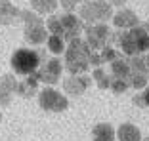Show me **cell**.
<instances>
[{"label":"cell","mask_w":149,"mask_h":141,"mask_svg":"<svg viewBox=\"0 0 149 141\" xmlns=\"http://www.w3.org/2000/svg\"><path fill=\"white\" fill-rule=\"evenodd\" d=\"M90 46L80 38H74L69 42V48L65 50V65H67V70L71 75L79 76V75H84L88 70V65H90Z\"/></svg>","instance_id":"obj_1"},{"label":"cell","mask_w":149,"mask_h":141,"mask_svg":"<svg viewBox=\"0 0 149 141\" xmlns=\"http://www.w3.org/2000/svg\"><path fill=\"white\" fill-rule=\"evenodd\" d=\"M126 55H140L141 52H147L149 50V35L143 31V27H134L130 31H124L120 35L115 36Z\"/></svg>","instance_id":"obj_2"},{"label":"cell","mask_w":149,"mask_h":141,"mask_svg":"<svg viewBox=\"0 0 149 141\" xmlns=\"http://www.w3.org/2000/svg\"><path fill=\"white\" fill-rule=\"evenodd\" d=\"M79 17L88 25H100L113 19V6L105 0H86L79 10Z\"/></svg>","instance_id":"obj_3"},{"label":"cell","mask_w":149,"mask_h":141,"mask_svg":"<svg viewBox=\"0 0 149 141\" xmlns=\"http://www.w3.org/2000/svg\"><path fill=\"white\" fill-rule=\"evenodd\" d=\"M12 69L15 75L33 76L40 69V53L31 48H19L12 55Z\"/></svg>","instance_id":"obj_4"},{"label":"cell","mask_w":149,"mask_h":141,"mask_svg":"<svg viewBox=\"0 0 149 141\" xmlns=\"http://www.w3.org/2000/svg\"><path fill=\"white\" fill-rule=\"evenodd\" d=\"M21 19L25 23V40L29 44H44L48 40V29L44 25L42 15L36 12H21Z\"/></svg>","instance_id":"obj_5"},{"label":"cell","mask_w":149,"mask_h":141,"mask_svg":"<svg viewBox=\"0 0 149 141\" xmlns=\"http://www.w3.org/2000/svg\"><path fill=\"white\" fill-rule=\"evenodd\" d=\"M38 105L44 111H54V113H61L69 107V99L63 93H59L56 88L48 86V88L40 90L38 93Z\"/></svg>","instance_id":"obj_6"},{"label":"cell","mask_w":149,"mask_h":141,"mask_svg":"<svg viewBox=\"0 0 149 141\" xmlns=\"http://www.w3.org/2000/svg\"><path fill=\"white\" fill-rule=\"evenodd\" d=\"M111 38L109 27L105 23H100V25H88L86 29V44L90 46L92 52H97V50H103L107 44V40Z\"/></svg>","instance_id":"obj_7"},{"label":"cell","mask_w":149,"mask_h":141,"mask_svg":"<svg viewBox=\"0 0 149 141\" xmlns=\"http://www.w3.org/2000/svg\"><path fill=\"white\" fill-rule=\"evenodd\" d=\"M61 70H63L61 61L54 57V59H48L44 65H40V69L36 70L35 76L38 78V82H44V84H48V86H52V84H56L59 80Z\"/></svg>","instance_id":"obj_8"},{"label":"cell","mask_w":149,"mask_h":141,"mask_svg":"<svg viewBox=\"0 0 149 141\" xmlns=\"http://www.w3.org/2000/svg\"><path fill=\"white\" fill-rule=\"evenodd\" d=\"M59 19H61V27H63V38L69 40V42L79 38L80 31H82V19L77 17L74 13H63V15H59Z\"/></svg>","instance_id":"obj_9"},{"label":"cell","mask_w":149,"mask_h":141,"mask_svg":"<svg viewBox=\"0 0 149 141\" xmlns=\"http://www.w3.org/2000/svg\"><path fill=\"white\" fill-rule=\"evenodd\" d=\"M88 84H90V76H86V75H79V76L71 75V76H67V78L63 80V92L71 93V95H80V93L88 88Z\"/></svg>","instance_id":"obj_10"},{"label":"cell","mask_w":149,"mask_h":141,"mask_svg":"<svg viewBox=\"0 0 149 141\" xmlns=\"http://www.w3.org/2000/svg\"><path fill=\"white\" fill-rule=\"evenodd\" d=\"M113 23L117 29H123V31H130L134 27H138L140 19L132 10H118L117 13H113Z\"/></svg>","instance_id":"obj_11"},{"label":"cell","mask_w":149,"mask_h":141,"mask_svg":"<svg viewBox=\"0 0 149 141\" xmlns=\"http://www.w3.org/2000/svg\"><path fill=\"white\" fill-rule=\"evenodd\" d=\"M117 130L107 122H100L92 128V141H115Z\"/></svg>","instance_id":"obj_12"},{"label":"cell","mask_w":149,"mask_h":141,"mask_svg":"<svg viewBox=\"0 0 149 141\" xmlns=\"http://www.w3.org/2000/svg\"><path fill=\"white\" fill-rule=\"evenodd\" d=\"M117 139L118 141H141L143 137H141V132L138 126H134L130 122H124L117 128Z\"/></svg>","instance_id":"obj_13"},{"label":"cell","mask_w":149,"mask_h":141,"mask_svg":"<svg viewBox=\"0 0 149 141\" xmlns=\"http://www.w3.org/2000/svg\"><path fill=\"white\" fill-rule=\"evenodd\" d=\"M17 17H21V12L10 0H0V23L2 25H10Z\"/></svg>","instance_id":"obj_14"},{"label":"cell","mask_w":149,"mask_h":141,"mask_svg":"<svg viewBox=\"0 0 149 141\" xmlns=\"http://www.w3.org/2000/svg\"><path fill=\"white\" fill-rule=\"evenodd\" d=\"M38 92V78L35 75L23 78L21 82H17V93L21 97H31Z\"/></svg>","instance_id":"obj_15"},{"label":"cell","mask_w":149,"mask_h":141,"mask_svg":"<svg viewBox=\"0 0 149 141\" xmlns=\"http://www.w3.org/2000/svg\"><path fill=\"white\" fill-rule=\"evenodd\" d=\"M33 6V12H36L38 15H50L56 12L57 0H29Z\"/></svg>","instance_id":"obj_16"},{"label":"cell","mask_w":149,"mask_h":141,"mask_svg":"<svg viewBox=\"0 0 149 141\" xmlns=\"http://www.w3.org/2000/svg\"><path fill=\"white\" fill-rule=\"evenodd\" d=\"M111 73H113L115 78H130V65H128V59H120L117 57L115 61H111Z\"/></svg>","instance_id":"obj_17"},{"label":"cell","mask_w":149,"mask_h":141,"mask_svg":"<svg viewBox=\"0 0 149 141\" xmlns=\"http://www.w3.org/2000/svg\"><path fill=\"white\" fill-rule=\"evenodd\" d=\"M13 92H17V80L13 78V75L0 76V93L13 95Z\"/></svg>","instance_id":"obj_18"},{"label":"cell","mask_w":149,"mask_h":141,"mask_svg":"<svg viewBox=\"0 0 149 141\" xmlns=\"http://www.w3.org/2000/svg\"><path fill=\"white\" fill-rule=\"evenodd\" d=\"M46 42H48L50 52H52V53H57V55H59V53H63V52L67 50L65 38H63V36H59V35H50Z\"/></svg>","instance_id":"obj_19"},{"label":"cell","mask_w":149,"mask_h":141,"mask_svg":"<svg viewBox=\"0 0 149 141\" xmlns=\"http://www.w3.org/2000/svg\"><path fill=\"white\" fill-rule=\"evenodd\" d=\"M46 29H48L52 35L63 36V27H61V19H59V15H50L48 21H46Z\"/></svg>","instance_id":"obj_20"},{"label":"cell","mask_w":149,"mask_h":141,"mask_svg":"<svg viewBox=\"0 0 149 141\" xmlns=\"http://www.w3.org/2000/svg\"><path fill=\"white\" fill-rule=\"evenodd\" d=\"M149 82V76L145 73H130V84L136 90H143Z\"/></svg>","instance_id":"obj_21"},{"label":"cell","mask_w":149,"mask_h":141,"mask_svg":"<svg viewBox=\"0 0 149 141\" xmlns=\"http://www.w3.org/2000/svg\"><path fill=\"white\" fill-rule=\"evenodd\" d=\"M128 65H130L132 73H145L147 75V65H145V59L140 55H134L132 59H128Z\"/></svg>","instance_id":"obj_22"},{"label":"cell","mask_w":149,"mask_h":141,"mask_svg":"<svg viewBox=\"0 0 149 141\" xmlns=\"http://www.w3.org/2000/svg\"><path fill=\"white\" fill-rule=\"evenodd\" d=\"M92 76H94V80L97 82V86H100L101 90H103V88H111V78L105 75V73H103V69H100V67H97V69L94 70Z\"/></svg>","instance_id":"obj_23"},{"label":"cell","mask_w":149,"mask_h":141,"mask_svg":"<svg viewBox=\"0 0 149 141\" xmlns=\"http://www.w3.org/2000/svg\"><path fill=\"white\" fill-rule=\"evenodd\" d=\"M111 90L115 93H123L128 90V78H113L111 80Z\"/></svg>","instance_id":"obj_24"},{"label":"cell","mask_w":149,"mask_h":141,"mask_svg":"<svg viewBox=\"0 0 149 141\" xmlns=\"http://www.w3.org/2000/svg\"><path fill=\"white\" fill-rule=\"evenodd\" d=\"M80 0H59V4L65 8V12L67 13H71V10H74V6L79 4Z\"/></svg>","instance_id":"obj_25"},{"label":"cell","mask_w":149,"mask_h":141,"mask_svg":"<svg viewBox=\"0 0 149 141\" xmlns=\"http://www.w3.org/2000/svg\"><path fill=\"white\" fill-rule=\"evenodd\" d=\"M10 101H12V95H8V93H0V105L2 107H8Z\"/></svg>","instance_id":"obj_26"},{"label":"cell","mask_w":149,"mask_h":141,"mask_svg":"<svg viewBox=\"0 0 149 141\" xmlns=\"http://www.w3.org/2000/svg\"><path fill=\"white\" fill-rule=\"evenodd\" d=\"M134 105H140V107H145V103H143V95H134Z\"/></svg>","instance_id":"obj_27"},{"label":"cell","mask_w":149,"mask_h":141,"mask_svg":"<svg viewBox=\"0 0 149 141\" xmlns=\"http://www.w3.org/2000/svg\"><path fill=\"white\" fill-rule=\"evenodd\" d=\"M109 4H111V6H117V8H120V6L126 4V0H109Z\"/></svg>","instance_id":"obj_28"},{"label":"cell","mask_w":149,"mask_h":141,"mask_svg":"<svg viewBox=\"0 0 149 141\" xmlns=\"http://www.w3.org/2000/svg\"><path fill=\"white\" fill-rule=\"evenodd\" d=\"M141 95H143V103H145V107H149V86L145 88V92L141 93Z\"/></svg>","instance_id":"obj_29"},{"label":"cell","mask_w":149,"mask_h":141,"mask_svg":"<svg viewBox=\"0 0 149 141\" xmlns=\"http://www.w3.org/2000/svg\"><path fill=\"white\" fill-rule=\"evenodd\" d=\"M145 65H147V70H149V53H147V57H145Z\"/></svg>","instance_id":"obj_30"},{"label":"cell","mask_w":149,"mask_h":141,"mask_svg":"<svg viewBox=\"0 0 149 141\" xmlns=\"http://www.w3.org/2000/svg\"><path fill=\"white\" fill-rule=\"evenodd\" d=\"M141 141H149V137H143V139H141Z\"/></svg>","instance_id":"obj_31"}]
</instances>
